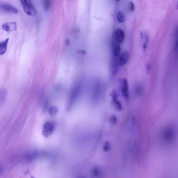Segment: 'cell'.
<instances>
[{"label": "cell", "mask_w": 178, "mask_h": 178, "mask_svg": "<svg viewBox=\"0 0 178 178\" xmlns=\"http://www.w3.org/2000/svg\"><path fill=\"white\" fill-rule=\"evenodd\" d=\"M161 139L167 144H170L174 141L176 136L175 129L172 126H167L163 130L161 134Z\"/></svg>", "instance_id": "cell-1"}, {"label": "cell", "mask_w": 178, "mask_h": 178, "mask_svg": "<svg viewBox=\"0 0 178 178\" xmlns=\"http://www.w3.org/2000/svg\"><path fill=\"white\" fill-rule=\"evenodd\" d=\"M20 1L26 14L30 16H34L36 15V11L31 0H20Z\"/></svg>", "instance_id": "cell-2"}, {"label": "cell", "mask_w": 178, "mask_h": 178, "mask_svg": "<svg viewBox=\"0 0 178 178\" xmlns=\"http://www.w3.org/2000/svg\"><path fill=\"white\" fill-rule=\"evenodd\" d=\"M111 96L112 98V105L115 109L117 111H121L122 109V106L120 101L118 99L119 94L117 91L114 90L111 93Z\"/></svg>", "instance_id": "cell-3"}, {"label": "cell", "mask_w": 178, "mask_h": 178, "mask_svg": "<svg viewBox=\"0 0 178 178\" xmlns=\"http://www.w3.org/2000/svg\"><path fill=\"white\" fill-rule=\"evenodd\" d=\"M55 125L51 122H48L44 124L43 130V135L45 137H48L52 134L54 131Z\"/></svg>", "instance_id": "cell-4"}, {"label": "cell", "mask_w": 178, "mask_h": 178, "mask_svg": "<svg viewBox=\"0 0 178 178\" xmlns=\"http://www.w3.org/2000/svg\"><path fill=\"white\" fill-rule=\"evenodd\" d=\"M112 39L118 44H120L123 43L125 39L124 31L121 29H117L116 30Z\"/></svg>", "instance_id": "cell-5"}, {"label": "cell", "mask_w": 178, "mask_h": 178, "mask_svg": "<svg viewBox=\"0 0 178 178\" xmlns=\"http://www.w3.org/2000/svg\"><path fill=\"white\" fill-rule=\"evenodd\" d=\"M121 94L122 96L126 100L129 101V83L126 79L123 80L121 86Z\"/></svg>", "instance_id": "cell-6"}, {"label": "cell", "mask_w": 178, "mask_h": 178, "mask_svg": "<svg viewBox=\"0 0 178 178\" xmlns=\"http://www.w3.org/2000/svg\"><path fill=\"white\" fill-rule=\"evenodd\" d=\"M0 9L6 12L11 14H17L18 10L12 6L8 4H3L0 5Z\"/></svg>", "instance_id": "cell-7"}, {"label": "cell", "mask_w": 178, "mask_h": 178, "mask_svg": "<svg viewBox=\"0 0 178 178\" xmlns=\"http://www.w3.org/2000/svg\"><path fill=\"white\" fill-rule=\"evenodd\" d=\"M2 29L7 32L15 31L17 29V24L14 22L5 23L2 26Z\"/></svg>", "instance_id": "cell-8"}, {"label": "cell", "mask_w": 178, "mask_h": 178, "mask_svg": "<svg viewBox=\"0 0 178 178\" xmlns=\"http://www.w3.org/2000/svg\"><path fill=\"white\" fill-rule=\"evenodd\" d=\"M129 57V52L127 51H124L119 59V66H123L127 63Z\"/></svg>", "instance_id": "cell-9"}, {"label": "cell", "mask_w": 178, "mask_h": 178, "mask_svg": "<svg viewBox=\"0 0 178 178\" xmlns=\"http://www.w3.org/2000/svg\"><path fill=\"white\" fill-rule=\"evenodd\" d=\"M9 40V38H7L4 41L0 42V55H2L6 52Z\"/></svg>", "instance_id": "cell-10"}, {"label": "cell", "mask_w": 178, "mask_h": 178, "mask_svg": "<svg viewBox=\"0 0 178 178\" xmlns=\"http://www.w3.org/2000/svg\"><path fill=\"white\" fill-rule=\"evenodd\" d=\"M117 19L118 22L120 23H122L125 21L126 20L125 16L122 12L119 11L118 13Z\"/></svg>", "instance_id": "cell-11"}, {"label": "cell", "mask_w": 178, "mask_h": 178, "mask_svg": "<svg viewBox=\"0 0 178 178\" xmlns=\"http://www.w3.org/2000/svg\"><path fill=\"white\" fill-rule=\"evenodd\" d=\"M49 114L51 116H54L57 114L58 112V108L54 106H52L49 108Z\"/></svg>", "instance_id": "cell-12"}, {"label": "cell", "mask_w": 178, "mask_h": 178, "mask_svg": "<svg viewBox=\"0 0 178 178\" xmlns=\"http://www.w3.org/2000/svg\"><path fill=\"white\" fill-rule=\"evenodd\" d=\"M51 0H44V7L45 11H47L49 9L51 5Z\"/></svg>", "instance_id": "cell-13"}, {"label": "cell", "mask_w": 178, "mask_h": 178, "mask_svg": "<svg viewBox=\"0 0 178 178\" xmlns=\"http://www.w3.org/2000/svg\"><path fill=\"white\" fill-rule=\"evenodd\" d=\"M39 153L36 152L31 153L28 155V159L31 160L34 159L38 157L39 156Z\"/></svg>", "instance_id": "cell-14"}, {"label": "cell", "mask_w": 178, "mask_h": 178, "mask_svg": "<svg viewBox=\"0 0 178 178\" xmlns=\"http://www.w3.org/2000/svg\"><path fill=\"white\" fill-rule=\"evenodd\" d=\"M93 175L96 177H99V176H101V172L99 168H95L93 169Z\"/></svg>", "instance_id": "cell-15"}, {"label": "cell", "mask_w": 178, "mask_h": 178, "mask_svg": "<svg viewBox=\"0 0 178 178\" xmlns=\"http://www.w3.org/2000/svg\"><path fill=\"white\" fill-rule=\"evenodd\" d=\"M111 148L110 144L109 142H106L104 146V150L105 151L107 152L110 150Z\"/></svg>", "instance_id": "cell-16"}, {"label": "cell", "mask_w": 178, "mask_h": 178, "mask_svg": "<svg viewBox=\"0 0 178 178\" xmlns=\"http://www.w3.org/2000/svg\"><path fill=\"white\" fill-rule=\"evenodd\" d=\"M110 121L111 124L112 125H115L117 123V118L115 116L113 115L111 116L110 119Z\"/></svg>", "instance_id": "cell-17"}, {"label": "cell", "mask_w": 178, "mask_h": 178, "mask_svg": "<svg viewBox=\"0 0 178 178\" xmlns=\"http://www.w3.org/2000/svg\"><path fill=\"white\" fill-rule=\"evenodd\" d=\"M135 9V7L134 3L132 1H130L129 3V9L130 11L131 12H133Z\"/></svg>", "instance_id": "cell-18"}, {"label": "cell", "mask_w": 178, "mask_h": 178, "mask_svg": "<svg viewBox=\"0 0 178 178\" xmlns=\"http://www.w3.org/2000/svg\"><path fill=\"white\" fill-rule=\"evenodd\" d=\"M76 52H77L78 54L82 55H86L87 54L86 51L81 49L78 50L77 51H76Z\"/></svg>", "instance_id": "cell-19"}, {"label": "cell", "mask_w": 178, "mask_h": 178, "mask_svg": "<svg viewBox=\"0 0 178 178\" xmlns=\"http://www.w3.org/2000/svg\"><path fill=\"white\" fill-rule=\"evenodd\" d=\"M151 66L150 64H147V65H146V71L147 74H148V73L150 72V71L151 70Z\"/></svg>", "instance_id": "cell-20"}, {"label": "cell", "mask_w": 178, "mask_h": 178, "mask_svg": "<svg viewBox=\"0 0 178 178\" xmlns=\"http://www.w3.org/2000/svg\"><path fill=\"white\" fill-rule=\"evenodd\" d=\"M70 41L69 40V39H67L66 40V45H67V46H69L70 44Z\"/></svg>", "instance_id": "cell-21"}, {"label": "cell", "mask_w": 178, "mask_h": 178, "mask_svg": "<svg viewBox=\"0 0 178 178\" xmlns=\"http://www.w3.org/2000/svg\"><path fill=\"white\" fill-rule=\"evenodd\" d=\"M117 1H118H118H120V0H117Z\"/></svg>", "instance_id": "cell-22"}]
</instances>
